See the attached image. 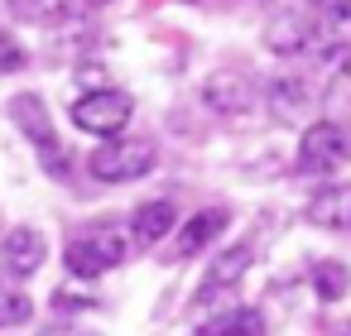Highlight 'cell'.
<instances>
[{
    "label": "cell",
    "mask_w": 351,
    "mask_h": 336,
    "mask_svg": "<svg viewBox=\"0 0 351 336\" xmlns=\"http://www.w3.org/2000/svg\"><path fill=\"white\" fill-rule=\"evenodd\" d=\"M77 82H82L87 92H101V87H106V82H101V68H97V63H82V68H77Z\"/></svg>",
    "instance_id": "obj_20"
},
{
    "label": "cell",
    "mask_w": 351,
    "mask_h": 336,
    "mask_svg": "<svg viewBox=\"0 0 351 336\" xmlns=\"http://www.w3.org/2000/svg\"><path fill=\"white\" fill-rule=\"evenodd\" d=\"M308 283H313V298L317 302H341L346 288H351V269L341 259H317L308 269Z\"/></svg>",
    "instance_id": "obj_15"
},
{
    "label": "cell",
    "mask_w": 351,
    "mask_h": 336,
    "mask_svg": "<svg viewBox=\"0 0 351 336\" xmlns=\"http://www.w3.org/2000/svg\"><path fill=\"white\" fill-rule=\"evenodd\" d=\"M20 68H25V49L0 29V73H20Z\"/></svg>",
    "instance_id": "obj_18"
},
{
    "label": "cell",
    "mask_w": 351,
    "mask_h": 336,
    "mask_svg": "<svg viewBox=\"0 0 351 336\" xmlns=\"http://www.w3.org/2000/svg\"><path fill=\"white\" fill-rule=\"evenodd\" d=\"M346 159H351V135H346Z\"/></svg>",
    "instance_id": "obj_21"
},
{
    "label": "cell",
    "mask_w": 351,
    "mask_h": 336,
    "mask_svg": "<svg viewBox=\"0 0 351 336\" xmlns=\"http://www.w3.org/2000/svg\"><path fill=\"white\" fill-rule=\"evenodd\" d=\"M135 116V101L116 87H101V92H82L73 101V125L87 130V135H121Z\"/></svg>",
    "instance_id": "obj_4"
},
{
    "label": "cell",
    "mask_w": 351,
    "mask_h": 336,
    "mask_svg": "<svg viewBox=\"0 0 351 336\" xmlns=\"http://www.w3.org/2000/svg\"><path fill=\"white\" fill-rule=\"evenodd\" d=\"M10 125L34 144L44 173H53L58 183L73 178V154H68V144L58 140V130H53V120H49V106H44L34 92H20V96L10 101Z\"/></svg>",
    "instance_id": "obj_2"
},
{
    "label": "cell",
    "mask_w": 351,
    "mask_h": 336,
    "mask_svg": "<svg viewBox=\"0 0 351 336\" xmlns=\"http://www.w3.org/2000/svg\"><path fill=\"white\" fill-rule=\"evenodd\" d=\"M346 164V130L337 120H308L298 140V173H332Z\"/></svg>",
    "instance_id": "obj_5"
},
{
    "label": "cell",
    "mask_w": 351,
    "mask_h": 336,
    "mask_svg": "<svg viewBox=\"0 0 351 336\" xmlns=\"http://www.w3.org/2000/svg\"><path fill=\"white\" fill-rule=\"evenodd\" d=\"M0 259H5V274H10V279H29V274H39L44 259H49V240H44V231H39V226H15L5 240H0Z\"/></svg>",
    "instance_id": "obj_8"
},
{
    "label": "cell",
    "mask_w": 351,
    "mask_h": 336,
    "mask_svg": "<svg viewBox=\"0 0 351 336\" xmlns=\"http://www.w3.org/2000/svg\"><path fill=\"white\" fill-rule=\"evenodd\" d=\"M308 221L322 231H351V183H327L308 202Z\"/></svg>",
    "instance_id": "obj_13"
},
{
    "label": "cell",
    "mask_w": 351,
    "mask_h": 336,
    "mask_svg": "<svg viewBox=\"0 0 351 336\" xmlns=\"http://www.w3.org/2000/svg\"><path fill=\"white\" fill-rule=\"evenodd\" d=\"M265 49L279 53V58H303V53L317 49V25L303 10H279L265 25Z\"/></svg>",
    "instance_id": "obj_6"
},
{
    "label": "cell",
    "mask_w": 351,
    "mask_h": 336,
    "mask_svg": "<svg viewBox=\"0 0 351 336\" xmlns=\"http://www.w3.org/2000/svg\"><path fill=\"white\" fill-rule=\"evenodd\" d=\"M313 106H317V87L308 77L284 73V77L269 82V111H274V120H303Z\"/></svg>",
    "instance_id": "obj_11"
},
{
    "label": "cell",
    "mask_w": 351,
    "mask_h": 336,
    "mask_svg": "<svg viewBox=\"0 0 351 336\" xmlns=\"http://www.w3.org/2000/svg\"><path fill=\"white\" fill-rule=\"evenodd\" d=\"M226 226H231V211H226V207H202V211H193V216L178 226V235H173V259H193V255L207 250Z\"/></svg>",
    "instance_id": "obj_9"
},
{
    "label": "cell",
    "mask_w": 351,
    "mask_h": 336,
    "mask_svg": "<svg viewBox=\"0 0 351 336\" xmlns=\"http://www.w3.org/2000/svg\"><path fill=\"white\" fill-rule=\"evenodd\" d=\"M202 101L217 111V116H245L255 106V82L236 68H217L207 82H202Z\"/></svg>",
    "instance_id": "obj_7"
},
{
    "label": "cell",
    "mask_w": 351,
    "mask_h": 336,
    "mask_svg": "<svg viewBox=\"0 0 351 336\" xmlns=\"http://www.w3.org/2000/svg\"><path fill=\"white\" fill-rule=\"evenodd\" d=\"M178 226V211H173V202L169 197H149V202H140L135 211H130V240L135 245H159L169 231Z\"/></svg>",
    "instance_id": "obj_12"
},
{
    "label": "cell",
    "mask_w": 351,
    "mask_h": 336,
    "mask_svg": "<svg viewBox=\"0 0 351 336\" xmlns=\"http://www.w3.org/2000/svg\"><path fill=\"white\" fill-rule=\"evenodd\" d=\"M154 164H159L154 140H111V144H97V149L87 154V173H92L97 183H135V178H145Z\"/></svg>",
    "instance_id": "obj_3"
},
{
    "label": "cell",
    "mask_w": 351,
    "mask_h": 336,
    "mask_svg": "<svg viewBox=\"0 0 351 336\" xmlns=\"http://www.w3.org/2000/svg\"><path fill=\"white\" fill-rule=\"evenodd\" d=\"M183 5H193V0H183Z\"/></svg>",
    "instance_id": "obj_23"
},
{
    "label": "cell",
    "mask_w": 351,
    "mask_h": 336,
    "mask_svg": "<svg viewBox=\"0 0 351 336\" xmlns=\"http://www.w3.org/2000/svg\"><path fill=\"white\" fill-rule=\"evenodd\" d=\"M92 5H106V0H92Z\"/></svg>",
    "instance_id": "obj_22"
},
{
    "label": "cell",
    "mask_w": 351,
    "mask_h": 336,
    "mask_svg": "<svg viewBox=\"0 0 351 336\" xmlns=\"http://www.w3.org/2000/svg\"><path fill=\"white\" fill-rule=\"evenodd\" d=\"M197 336H265V312L260 307H226L212 322H202Z\"/></svg>",
    "instance_id": "obj_14"
},
{
    "label": "cell",
    "mask_w": 351,
    "mask_h": 336,
    "mask_svg": "<svg viewBox=\"0 0 351 336\" xmlns=\"http://www.w3.org/2000/svg\"><path fill=\"white\" fill-rule=\"evenodd\" d=\"M250 264H255V250H250V245H231V250H221V255L207 264V274H202V283H197V298L212 302L217 293H231V288L250 274Z\"/></svg>",
    "instance_id": "obj_10"
},
{
    "label": "cell",
    "mask_w": 351,
    "mask_h": 336,
    "mask_svg": "<svg viewBox=\"0 0 351 336\" xmlns=\"http://www.w3.org/2000/svg\"><path fill=\"white\" fill-rule=\"evenodd\" d=\"M39 336H97L92 326H82V322H49Z\"/></svg>",
    "instance_id": "obj_19"
},
{
    "label": "cell",
    "mask_w": 351,
    "mask_h": 336,
    "mask_svg": "<svg viewBox=\"0 0 351 336\" xmlns=\"http://www.w3.org/2000/svg\"><path fill=\"white\" fill-rule=\"evenodd\" d=\"M125 255H130V231L116 226V221H97V226H87L68 240L63 264H68L73 279H101L106 269L125 264Z\"/></svg>",
    "instance_id": "obj_1"
},
{
    "label": "cell",
    "mask_w": 351,
    "mask_h": 336,
    "mask_svg": "<svg viewBox=\"0 0 351 336\" xmlns=\"http://www.w3.org/2000/svg\"><path fill=\"white\" fill-rule=\"evenodd\" d=\"M308 5V20L313 25H327V20H337L341 10H351V0H303Z\"/></svg>",
    "instance_id": "obj_17"
},
{
    "label": "cell",
    "mask_w": 351,
    "mask_h": 336,
    "mask_svg": "<svg viewBox=\"0 0 351 336\" xmlns=\"http://www.w3.org/2000/svg\"><path fill=\"white\" fill-rule=\"evenodd\" d=\"M29 317H34V298L10 274H0V331H5V326H25Z\"/></svg>",
    "instance_id": "obj_16"
}]
</instances>
